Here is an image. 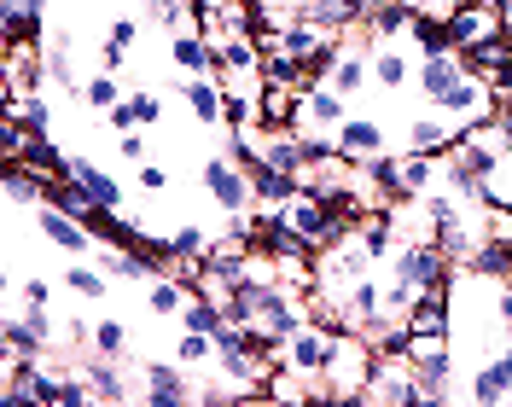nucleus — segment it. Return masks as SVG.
Listing matches in <instances>:
<instances>
[{
  "mask_svg": "<svg viewBox=\"0 0 512 407\" xmlns=\"http://www.w3.org/2000/svg\"><path fill=\"white\" fill-rule=\"evenodd\" d=\"M367 402L425 407V396H419V373H414V361H408V349H373V378H367Z\"/></svg>",
  "mask_w": 512,
  "mask_h": 407,
  "instance_id": "f257e3e1",
  "label": "nucleus"
},
{
  "mask_svg": "<svg viewBox=\"0 0 512 407\" xmlns=\"http://www.w3.org/2000/svg\"><path fill=\"white\" fill-rule=\"evenodd\" d=\"M204 192H210V204L222 210V216H245V210H256V192H251V169L239 163L233 152H216L204 157Z\"/></svg>",
  "mask_w": 512,
  "mask_h": 407,
  "instance_id": "f03ea898",
  "label": "nucleus"
},
{
  "mask_svg": "<svg viewBox=\"0 0 512 407\" xmlns=\"http://www.w3.org/2000/svg\"><path fill=\"white\" fill-rule=\"evenodd\" d=\"M338 344H344V332H338V326H315V320H303V326H297V332L286 338L291 373L320 378L326 367H332V355H338Z\"/></svg>",
  "mask_w": 512,
  "mask_h": 407,
  "instance_id": "7ed1b4c3",
  "label": "nucleus"
},
{
  "mask_svg": "<svg viewBox=\"0 0 512 407\" xmlns=\"http://www.w3.org/2000/svg\"><path fill=\"white\" fill-rule=\"evenodd\" d=\"M140 378H146V390H140V402L146 407H187V402H198V378H192L187 361H146Z\"/></svg>",
  "mask_w": 512,
  "mask_h": 407,
  "instance_id": "20e7f679",
  "label": "nucleus"
},
{
  "mask_svg": "<svg viewBox=\"0 0 512 407\" xmlns=\"http://www.w3.org/2000/svg\"><path fill=\"white\" fill-rule=\"evenodd\" d=\"M35 239L41 245H53V251H64V256H88L99 245L94 239V227L88 221H76L70 210H59V204H35Z\"/></svg>",
  "mask_w": 512,
  "mask_h": 407,
  "instance_id": "39448f33",
  "label": "nucleus"
},
{
  "mask_svg": "<svg viewBox=\"0 0 512 407\" xmlns=\"http://www.w3.org/2000/svg\"><path fill=\"white\" fill-rule=\"evenodd\" d=\"M437 111L443 117H454L460 128H472V123H483V117H501V99H495V82H483V76H460L454 88H448L443 99H437Z\"/></svg>",
  "mask_w": 512,
  "mask_h": 407,
  "instance_id": "423d86ee",
  "label": "nucleus"
},
{
  "mask_svg": "<svg viewBox=\"0 0 512 407\" xmlns=\"http://www.w3.org/2000/svg\"><path fill=\"white\" fill-rule=\"evenodd\" d=\"M466 402H512V338H501V355H489L478 373H472V384H466Z\"/></svg>",
  "mask_w": 512,
  "mask_h": 407,
  "instance_id": "0eeeda50",
  "label": "nucleus"
},
{
  "mask_svg": "<svg viewBox=\"0 0 512 407\" xmlns=\"http://www.w3.org/2000/svg\"><path fill=\"white\" fill-rule=\"evenodd\" d=\"M507 24H501V12L495 6H483V0H466V6H454L448 12V41L466 53V47H478V41H489V35H501Z\"/></svg>",
  "mask_w": 512,
  "mask_h": 407,
  "instance_id": "6e6552de",
  "label": "nucleus"
},
{
  "mask_svg": "<svg viewBox=\"0 0 512 407\" xmlns=\"http://www.w3.org/2000/svg\"><path fill=\"white\" fill-rule=\"evenodd\" d=\"M117 367H123V361H111V355H99V349L76 355V373L88 378L94 402H134V390L123 384V373H117Z\"/></svg>",
  "mask_w": 512,
  "mask_h": 407,
  "instance_id": "1a4fd4ad",
  "label": "nucleus"
},
{
  "mask_svg": "<svg viewBox=\"0 0 512 407\" xmlns=\"http://www.w3.org/2000/svg\"><path fill=\"white\" fill-rule=\"evenodd\" d=\"M332 140H338V152L350 157V163H373L379 152H390V146H384V128L373 123V117H355V111L332 128Z\"/></svg>",
  "mask_w": 512,
  "mask_h": 407,
  "instance_id": "9d476101",
  "label": "nucleus"
},
{
  "mask_svg": "<svg viewBox=\"0 0 512 407\" xmlns=\"http://www.w3.org/2000/svg\"><path fill=\"white\" fill-rule=\"evenodd\" d=\"M466 76V59H460V47H448V53H425L414 70V82H419V94H425V105H437V99L454 88Z\"/></svg>",
  "mask_w": 512,
  "mask_h": 407,
  "instance_id": "9b49d317",
  "label": "nucleus"
},
{
  "mask_svg": "<svg viewBox=\"0 0 512 407\" xmlns=\"http://www.w3.org/2000/svg\"><path fill=\"white\" fill-rule=\"evenodd\" d=\"M169 64H175V76H210V70H216L210 35L204 30H175L169 35Z\"/></svg>",
  "mask_w": 512,
  "mask_h": 407,
  "instance_id": "f8f14e48",
  "label": "nucleus"
},
{
  "mask_svg": "<svg viewBox=\"0 0 512 407\" xmlns=\"http://www.w3.org/2000/svg\"><path fill=\"white\" fill-rule=\"evenodd\" d=\"M64 175H70V181H82V192H88V198H94L99 210H123V187H117V175H105V169H99V163H88V157H64Z\"/></svg>",
  "mask_w": 512,
  "mask_h": 407,
  "instance_id": "ddd939ff",
  "label": "nucleus"
},
{
  "mask_svg": "<svg viewBox=\"0 0 512 407\" xmlns=\"http://www.w3.org/2000/svg\"><path fill=\"white\" fill-rule=\"evenodd\" d=\"M460 59H466V70H472V76H483V82H501V76H512V30L489 35V41H478V47H466Z\"/></svg>",
  "mask_w": 512,
  "mask_h": 407,
  "instance_id": "4468645a",
  "label": "nucleus"
},
{
  "mask_svg": "<svg viewBox=\"0 0 512 407\" xmlns=\"http://www.w3.org/2000/svg\"><path fill=\"white\" fill-rule=\"evenodd\" d=\"M181 99H187V111L204 128H222L227 94H222V82H216V76H187V82H181Z\"/></svg>",
  "mask_w": 512,
  "mask_h": 407,
  "instance_id": "2eb2a0df",
  "label": "nucleus"
},
{
  "mask_svg": "<svg viewBox=\"0 0 512 407\" xmlns=\"http://www.w3.org/2000/svg\"><path fill=\"white\" fill-rule=\"evenodd\" d=\"M373 82L390 88V94H402V88L414 82V59H408L396 41H379V47H373Z\"/></svg>",
  "mask_w": 512,
  "mask_h": 407,
  "instance_id": "dca6fc26",
  "label": "nucleus"
},
{
  "mask_svg": "<svg viewBox=\"0 0 512 407\" xmlns=\"http://www.w3.org/2000/svg\"><path fill=\"white\" fill-rule=\"evenodd\" d=\"M460 134V123L454 117H443V111H431V117H414L408 123V152H431V157H443V146Z\"/></svg>",
  "mask_w": 512,
  "mask_h": 407,
  "instance_id": "f3484780",
  "label": "nucleus"
},
{
  "mask_svg": "<svg viewBox=\"0 0 512 407\" xmlns=\"http://www.w3.org/2000/svg\"><path fill=\"white\" fill-rule=\"evenodd\" d=\"M64 291L82 297V303H105V297H111V274H105V262L88 268L82 256H70V268H64Z\"/></svg>",
  "mask_w": 512,
  "mask_h": 407,
  "instance_id": "a211bd4d",
  "label": "nucleus"
},
{
  "mask_svg": "<svg viewBox=\"0 0 512 407\" xmlns=\"http://www.w3.org/2000/svg\"><path fill=\"white\" fill-rule=\"evenodd\" d=\"M367 76H373V59H367V53H361V47H344V53H338V64H332V76H326V82H332V88H338V94H361V88H367Z\"/></svg>",
  "mask_w": 512,
  "mask_h": 407,
  "instance_id": "6ab92c4d",
  "label": "nucleus"
},
{
  "mask_svg": "<svg viewBox=\"0 0 512 407\" xmlns=\"http://www.w3.org/2000/svg\"><path fill=\"white\" fill-rule=\"evenodd\" d=\"M414 24H419V6L384 0L379 12H373V41H402V35H414Z\"/></svg>",
  "mask_w": 512,
  "mask_h": 407,
  "instance_id": "aec40b11",
  "label": "nucleus"
},
{
  "mask_svg": "<svg viewBox=\"0 0 512 407\" xmlns=\"http://www.w3.org/2000/svg\"><path fill=\"white\" fill-rule=\"evenodd\" d=\"M76 53H70V35H53L47 41V82H59L64 94H82V76H76Z\"/></svg>",
  "mask_w": 512,
  "mask_h": 407,
  "instance_id": "412c9836",
  "label": "nucleus"
},
{
  "mask_svg": "<svg viewBox=\"0 0 512 407\" xmlns=\"http://www.w3.org/2000/svg\"><path fill=\"white\" fill-rule=\"evenodd\" d=\"M181 326H187V332H210V338H216V332L227 326V309L192 291V297H187V309H181Z\"/></svg>",
  "mask_w": 512,
  "mask_h": 407,
  "instance_id": "4be33fe9",
  "label": "nucleus"
},
{
  "mask_svg": "<svg viewBox=\"0 0 512 407\" xmlns=\"http://www.w3.org/2000/svg\"><path fill=\"white\" fill-rule=\"evenodd\" d=\"M123 99V76H111V70H94L88 82H82V105L88 111H111Z\"/></svg>",
  "mask_w": 512,
  "mask_h": 407,
  "instance_id": "5701e85b",
  "label": "nucleus"
},
{
  "mask_svg": "<svg viewBox=\"0 0 512 407\" xmlns=\"http://www.w3.org/2000/svg\"><path fill=\"white\" fill-rule=\"evenodd\" d=\"M35 152V134L24 123H18V117H0V157H6V163H24V157Z\"/></svg>",
  "mask_w": 512,
  "mask_h": 407,
  "instance_id": "b1692460",
  "label": "nucleus"
},
{
  "mask_svg": "<svg viewBox=\"0 0 512 407\" xmlns=\"http://www.w3.org/2000/svg\"><path fill=\"white\" fill-rule=\"evenodd\" d=\"M175 361H187V367L216 361V338H210V332H187V326H181V338H175Z\"/></svg>",
  "mask_w": 512,
  "mask_h": 407,
  "instance_id": "393cba45",
  "label": "nucleus"
},
{
  "mask_svg": "<svg viewBox=\"0 0 512 407\" xmlns=\"http://www.w3.org/2000/svg\"><path fill=\"white\" fill-rule=\"evenodd\" d=\"M94 349L111 361H128V326L123 320H94Z\"/></svg>",
  "mask_w": 512,
  "mask_h": 407,
  "instance_id": "a878e982",
  "label": "nucleus"
},
{
  "mask_svg": "<svg viewBox=\"0 0 512 407\" xmlns=\"http://www.w3.org/2000/svg\"><path fill=\"white\" fill-rule=\"evenodd\" d=\"M414 47H419V59H425V53H448V47H454V41H448V24H443V18H425V12H419Z\"/></svg>",
  "mask_w": 512,
  "mask_h": 407,
  "instance_id": "bb28decb",
  "label": "nucleus"
},
{
  "mask_svg": "<svg viewBox=\"0 0 512 407\" xmlns=\"http://www.w3.org/2000/svg\"><path fill=\"white\" fill-rule=\"evenodd\" d=\"M169 245H175V251H187V256H204V251H210V233H204L198 221H175V227H169Z\"/></svg>",
  "mask_w": 512,
  "mask_h": 407,
  "instance_id": "cd10ccee",
  "label": "nucleus"
},
{
  "mask_svg": "<svg viewBox=\"0 0 512 407\" xmlns=\"http://www.w3.org/2000/svg\"><path fill=\"white\" fill-rule=\"evenodd\" d=\"M12 297H18L24 309H47V297H53V280H47V274H30V280L12 285Z\"/></svg>",
  "mask_w": 512,
  "mask_h": 407,
  "instance_id": "c85d7f7f",
  "label": "nucleus"
},
{
  "mask_svg": "<svg viewBox=\"0 0 512 407\" xmlns=\"http://www.w3.org/2000/svg\"><path fill=\"white\" fill-rule=\"evenodd\" d=\"M483 239L512 245V204H489V210H483Z\"/></svg>",
  "mask_w": 512,
  "mask_h": 407,
  "instance_id": "c756f323",
  "label": "nucleus"
},
{
  "mask_svg": "<svg viewBox=\"0 0 512 407\" xmlns=\"http://www.w3.org/2000/svg\"><path fill=\"white\" fill-rule=\"evenodd\" d=\"M128 105H134V123H140V128H152L163 117V99L152 94V88H134V94H128Z\"/></svg>",
  "mask_w": 512,
  "mask_h": 407,
  "instance_id": "7c9ffc66",
  "label": "nucleus"
},
{
  "mask_svg": "<svg viewBox=\"0 0 512 407\" xmlns=\"http://www.w3.org/2000/svg\"><path fill=\"white\" fill-rule=\"evenodd\" d=\"M146 152H152V146H146V128H123V134H117V157H123V163H134V169H140V163H146Z\"/></svg>",
  "mask_w": 512,
  "mask_h": 407,
  "instance_id": "2f4dec72",
  "label": "nucleus"
},
{
  "mask_svg": "<svg viewBox=\"0 0 512 407\" xmlns=\"http://www.w3.org/2000/svg\"><path fill=\"white\" fill-rule=\"evenodd\" d=\"M134 175H140V187H146V192H169V169H163V163H152V157H146Z\"/></svg>",
  "mask_w": 512,
  "mask_h": 407,
  "instance_id": "473e14b6",
  "label": "nucleus"
},
{
  "mask_svg": "<svg viewBox=\"0 0 512 407\" xmlns=\"http://www.w3.org/2000/svg\"><path fill=\"white\" fill-rule=\"evenodd\" d=\"M99 70L123 76V70H128V47H117V41H105V47H99Z\"/></svg>",
  "mask_w": 512,
  "mask_h": 407,
  "instance_id": "72a5a7b5",
  "label": "nucleus"
},
{
  "mask_svg": "<svg viewBox=\"0 0 512 407\" xmlns=\"http://www.w3.org/2000/svg\"><path fill=\"white\" fill-rule=\"evenodd\" d=\"M105 41H117V47H140V18H117Z\"/></svg>",
  "mask_w": 512,
  "mask_h": 407,
  "instance_id": "f704fd0d",
  "label": "nucleus"
},
{
  "mask_svg": "<svg viewBox=\"0 0 512 407\" xmlns=\"http://www.w3.org/2000/svg\"><path fill=\"white\" fill-rule=\"evenodd\" d=\"M146 6H152V0H146Z\"/></svg>",
  "mask_w": 512,
  "mask_h": 407,
  "instance_id": "c9c22d12",
  "label": "nucleus"
}]
</instances>
